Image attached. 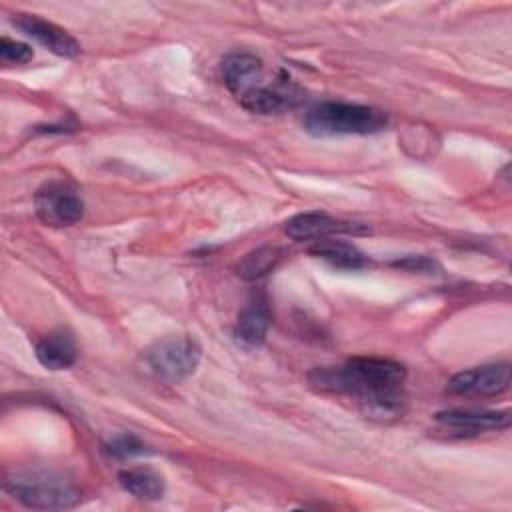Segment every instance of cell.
I'll list each match as a JSON object with an SVG mask.
<instances>
[{
    "label": "cell",
    "instance_id": "cell-1",
    "mask_svg": "<svg viewBox=\"0 0 512 512\" xmlns=\"http://www.w3.org/2000/svg\"><path fill=\"white\" fill-rule=\"evenodd\" d=\"M406 368L388 358L356 356L340 366L314 368L308 374L310 386L320 392L356 396L370 416H396L400 412V386Z\"/></svg>",
    "mask_w": 512,
    "mask_h": 512
},
{
    "label": "cell",
    "instance_id": "cell-2",
    "mask_svg": "<svg viewBox=\"0 0 512 512\" xmlns=\"http://www.w3.org/2000/svg\"><path fill=\"white\" fill-rule=\"evenodd\" d=\"M2 486L14 500L34 510H66L80 502L76 484L56 472L14 470Z\"/></svg>",
    "mask_w": 512,
    "mask_h": 512
},
{
    "label": "cell",
    "instance_id": "cell-3",
    "mask_svg": "<svg viewBox=\"0 0 512 512\" xmlns=\"http://www.w3.org/2000/svg\"><path fill=\"white\" fill-rule=\"evenodd\" d=\"M386 124L388 116L382 110L350 102H320L304 116V128L314 136L374 134Z\"/></svg>",
    "mask_w": 512,
    "mask_h": 512
},
{
    "label": "cell",
    "instance_id": "cell-4",
    "mask_svg": "<svg viewBox=\"0 0 512 512\" xmlns=\"http://www.w3.org/2000/svg\"><path fill=\"white\" fill-rule=\"evenodd\" d=\"M202 350L190 336H166L144 354L148 368L166 382H180L196 372Z\"/></svg>",
    "mask_w": 512,
    "mask_h": 512
},
{
    "label": "cell",
    "instance_id": "cell-5",
    "mask_svg": "<svg viewBox=\"0 0 512 512\" xmlns=\"http://www.w3.org/2000/svg\"><path fill=\"white\" fill-rule=\"evenodd\" d=\"M36 216L52 228H66L76 224L84 214V202L78 190L62 178L44 182L34 194Z\"/></svg>",
    "mask_w": 512,
    "mask_h": 512
},
{
    "label": "cell",
    "instance_id": "cell-6",
    "mask_svg": "<svg viewBox=\"0 0 512 512\" xmlns=\"http://www.w3.org/2000/svg\"><path fill=\"white\" fill-rule=\"evenodd\" d=\"M236 100L254 114H282L302 100V90L284 74L272 82H264L260 74L236 94Z\"/></svg>",
    "mask_w": 512,
    "mask_h": 512
},
{
    "label": "cell",
    "instance_id": "cell-7",
    "mask_svg": "<svg viewBox=\"0 0 512 512\" xmlns=\"http://www.w3.org/2000/svg\"><path fill=\"white\" fill-rule=\"evenodd\" d=\"M510 364L496 362L484 364L470 370H462L448 380L446 390L456 396H474V398H490L500 396L510 388Z\"/></svg>",
    "mask_w": 512,
    "mask_h": 512
},
{
    "label": "cell",
    "instance_id": "cell-8",
    "mask_svg": "<svg viewBox=\"0 0 512 512\" xmlns=\"http://www.w3.org/2000/svg\"><path fill=\"white\" fill-rule=\"evenodd\" d=\"M284 232L292 240L302 242V240H322L336 234L358 236V234H368L370 230L356 222L338 220L326 212H302L286 220Z\"/></svg>",
    "mask_w": 512,
    "mask_h": 512
},
{
    "label": "cell",
    "instance_id": "cell-9",
    "mask_svg": "<svg viewBox=\"0 0 512 512\" xmlns=\"http://www.w3.org/2000/svg\"><path fill=\"white\" fill-rule=\"evenodd\" d=\"M436 422L450 436H478L490 430H504L510 426L508 410H444L436 414Z\"/></svg>",
    "mask_w": 512,
    "mask_h": 512
},
{
    "label": "cell",
    "instance_id": "cell-10",
    "mask_svg": "<svg viewBox=\"0 0 512 512\" xmlns=\"http://www.w3.org/2000/svg\"><path fill=\"white\" fill-rule=\"evenodd\" d=\"M12 24L26 36L34 38L38 44H42L46 50L54 52L56 56L64 58H74L80 54V44L78 40L68 34L64 28L42 20L34 14H14Z\"/></svg>",
    "mask_w": 512,
    "mask_h": 512
},
{
    "label": "cell",
    "instance_id": "cell-11",
    "mask_svg": "<svg viewBox=\"0 0 512 512\" xmlns=\"http://www.w3.org/2000/svg\"><path fill=\"white\" fill-rule=\"evenodd\" d=\"M36 358L48 370H64L76 360L74 338L66 330H56L46 334L36 344Z\"/></svg>",
    "mask_w": 512,
    "mask_h": 512
},
{
    "label": "cell",
    "instance_id": "cell-12",
    "mask_svg": "<svg viewBox=\"0 0 512 512\" xmlns=\"http://www.w3.org/2000/svg\"><path fill=\"white\" fill-rule=\"evenodd\" d=\"M118 484L122 490L132 494L138 500H160L164 494V478L148 468V466H134V468H124L118 472Z\"/></svg>",
    "mask_w": 512,
    "mask_h": 512
},
{
    "label": "cell",
    "instance_id": "cell-13",
    "mask_svg": "<svg viewBox=\"0 0 512 512\" xmlns=\"http://www.w3.org/2000/svg\"><path fill=\"white\" fill-rule=\"evenodd\" d=\"M270 310L264 300H254L250 302L238 316L234 334L240 342L248 346H258L264 342L268 328H270Z\"/></svg>",
    "mask_w": 512,
    "mask_h": 512
},
{
    "label": "cell",
    "instance_id": "cell-14",
    "mask_svg": "<svg viewBox=\"0 0 512 512\" xmlns=\"http://www.w3.org/2000/svg\"><path fill=\"white\" fill-rule=\"evenodd\" d=\"M308 252L324 262H328L334 268H346V270H358L368 264L366 254H362L354 244L342 242V240H316Z\"/></svg>",
    "mask_w": 512,
    "mask_h": 512
},
{
    "label": "cell",
    "instance_id": "cell-15",
    "mask_svg": "<svg viewBox=\"0 0 512 512\" xmlns=\"http://www.w3.org/2000/svg\"><path fill=\"white\" fill-rule=\"evenodd\" d=\"M222 78L232 94L244 88L252 78L262 72V60L248 52H234L222 60Z\"/></svg>",
    "mask_w": 512,
    "mask_h": 512
},
{
    "label": "cell",
    "instance_id": "cell-16",
    "mask_svg": "<svg viewBox=\"0 0 512 512\" xmlns=\"http://www.w3.org/2000/svg\"><path fill=\"white\" fill-rule=\"evenodd\" d=\"M282 260V250L276 246H262L248 252L236 266V272L244 280H256L272 272Z\"/></svg>",
    "mask_w": 512,
    "mask_h": 512
},
{
    "label": "cell",
    "instance_id": "cell-17",
    "mask_svg": "<svg viewBox=\"0 0 512 512\" xmlns=\"http://www.w3.org/2000/svg\"><path fill=\"white\" fill-rule=\"evenodd\" d=\"M144 450H146L144 442L138 440L134 434H120L106 444V452L114 458H130V456L142 454Z\"/></svg>",
    "mask_w": 512,
    "mask_h": 512
},
{
    "label": "cell",
    "instance_id": "cell-18",
    "mask_svg": "<svg viewBox=\"0 0 512 512\" xmlns=\"http://www.w3.org/2000/svg\"><path fill=\"white\" fill-rule=\"evenodd\" d=\"M0 58H2V62H8V64H24L34 58V52L28 44L10 40L4 36L0 40Z\"/></svg>",
    "mask_w": 512,
    "mask_h": 512
}]
</instances>
